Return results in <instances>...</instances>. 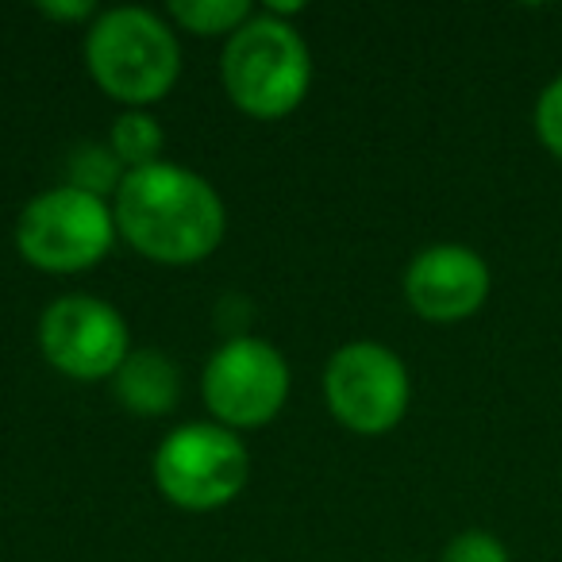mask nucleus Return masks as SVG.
<instances>
[{
	"instance_id": "f257e3e1",
	"label": "nucleus",
	"mask_w": 562,
	"mask_h": 562,
	"mask_svg": "<svg viewBox=\"0 0 562 562\" xmlns=\"http://www.w3.org/2000/svg\"><path fill=\"white\" fill-rule=\"evenodd\" d=\"M116 224L139 255L158 262H196L224 239V204L204 178L155 162L120 181Z\"/></svg>"
},
{
	"instance_id": "f03ea898",
	"label": "nucleus",
	"mask_w": 562,
	"mask_h": 562,
	"mask_svg": "<svg viewBox=\"0 0 562 562\" xmlns=\"http://www.w3.org/2000/svg\"><path fill=\"white\" fill-rule=\"evenodd\" d=\"M86 58L104 93L127 104H150L166 97L181 70L178 40L147 9L104 12L89 32Z\"/></svg>"
},
{
	"instance_id": "7ed1b4c3",
	"label": "nucleus",
	"mask_w": 562,
	"mask_h": 562,
	"mask_svg": "<svg viewBox=\"0 0 562 562\" xmlns=\"http://www.w3.org/2000/svg\"><path fill=\"white\" fill-rule=\"evenodd\" d=\"M313 78L308 47L278 16L247 20L224 50V86L232 101L250 116H285L301 104Z\"/></svg>"
},
{
	"instance_id": "20e7f679",
	"label": "nucleus",
	"mask_w": 562,
	"mask_h": 562,
	"mask_svg": "<svg viewBox=\"0 0 562 562\" xmlns=\"http://www.w3.org/2000/svg\"><path fill=\"white\" fill-rule=\"evenodd\" d=\"M116 216L86 189H50L24 209L16 227L20 255L43 270L74 273L101 262L112 247Z\"/></svg>"
},
{
	"instance_id": "39448f33",
	"label": "nucleus",
	"mask_w": 562,
	"mask_h": 562,
	"mask_svg": "<svg viewBox=\"0 0 562 562\" xmlns=\"http://www.w3.org/2000/svg\"><path fill=\"white\" fill-rule=\"evenodd\" d=\"M162 493L181 508H220L247 482V447L235 431L216 424H189L166 436L155 459Z\"/></svg>"
},
{
	"instance_id": "423d86ee",
	"label": "nucleus",
	"mask_w": 562,
	"mask_h": 562,
	"mask_svg": "<svg viewBox=\"0 0 562 562\" xmlns=\"http://www.w3.org/2000/svg\"><path fill=\"white\" fill-rule=\"evenodd\" d=\"M324 393L339 420L362 436L390 431L408 408L405 362L378 344H347L324 374Z\"/></svg>"
},
{
	"instance_id": "0eeeda50",
	"label": "nucleus",
	"mask_w": 562,
	"mask_h": 562,
	"mask_svg": "<svg viewBox=\"0 0 562 562\" xmlns=\"http://www.w3.org/2000/svg\"><path fill=\"white\" fill-rule=\"evenodd\" d=\"M290 393L285 359L262 339H232L204 367V405L235 428L266 424Z\"/></svg>"
},
{
	"instance_id": "6e6552de",
	"label": "nucleus",
	"mask_w": 562,
	"mask_h": 562,
	"mask_svg": "<svg viewBox=\"0 0 562 562\" xmlns=\"http://www.w3.org/2000/svg\"><path fill=\"white\" fill-rule=\"evenodd\" d=\"M43 355L70 378H109L127 359V324L97 297H63L43 313Z\"/></svg>"
},
{
	"instance_id": "1a4fd4ad",
	"label": "nucleus",
	"mask_w": 562,
	"mask_h": 562,
	"mask_svg": "<svg viewBox=\"0 0 562 562\" xmlns=\"http://www.w3.org/2000/svg\"><path fill=\"white\" fill-rule=\"evenodd\" d=\"M408 301L428 321H462L490 293V270L470 247L439 243L416 255L405 273Z\"/></svg>"
},
{
	"instance_id": "9d476101",
	"label": "nucleus",
	"mask_w": 562,
	"mask_h": 562,
	"mask_svg": "<svg viewBox=\"0 0 562 562\" xmlns=\"http://www.w3.org/2000/svg\"><path fill=\"white\" fill-rule=\"evenodd\" d=\"M116 397L139 416H162L178 401V370L162 351H135L116 370Z\"/></svg>"
},
{
	"instance_id": "9b49d317",
	"label": "nucleus",
	"mask_w": 562,
	"mask_h": 562,
	"mask_svg": "<svg viewBox=\"0 0 562 562\" xmlns=\"http://www.w3.org/2000/svg\"><path fill=\"white\" fill-rule=\"evenodd\" d=\"M158 150H162V127L150 116L132 112V116L116 120V127H112V155H116L120 162L143 170V166H155Z\"/></svg>"
},
{
	"instance_id": "f8f14e48",
	"label": "nucleus",
	"mask_w": 562,
	"mask_h": 562,
	"mask_svg": "<svg viewBox=\"0 0 562 562\" xmlns=\"http://www.w3.org/2000/svg\"><path fill=\"white\" fill-rule=\"evenodd\" d=\"M170 12L196 35H216L232 32L235 24H243L250 12L247 0H173Z\"/></svg>"
},
{
	"instance_id": "ddd939ff",
	"label": "nucleus",
	"mask_w": 562,
	"mask_h": 562,
	"mask_svg": "<svg viewBox=\"0 0 562 562\" xmlns=\"http://www.w3.org/2000/svg\"><path fill=\"white\" fill-rule=\"evenodd\" d=\"M116 166L120 158L104 147H81L70 162V178H74V189H86V193L101 196L116 186Z\"/></svg>"
},
{
	"instance_id": "4468645a",
	"label": "nucleus",
	"mask_w": 562,
	"mask_h": 562,
	"mask_svg": "<svg viewBox=\"0 0 562 562\" xmlns=\"http://www.w3.org/2000/svg\"><path fill=\"white\" fill-rule=\"evenodd\" d=\"M443 562H508L505 547L485 531H462L451 547H447Z\"/></svg>"
},
{
	"instance_id": "2eb2a0df",
	"label": "nucleus",
	"mask_w": 562,
	"mask_h": 562,
	"mask_svg": "<svg viewBox=\"0 0 562 562\" xmlns=\"http://www.w3.org/2000/svg\"><path fill=\"white\" fill-rule=\"evenodd\" d=\"M536 127L543 135V143L562 158V78L551 81L539 97V109H536Z\"/></svg>"
},
{
	"instance_id": "dca6fc26",
	"label": "nucleus",
	"mask_w": 562,
	"mask_h": 562,
	"mask_svg": "<svg viewBox=\"0 0 562 562\" xmlns=\"http://www.w3.org/2000/svg\"><path fill=\"white\" fill-rule=\"evenodd\" d=\"M43 12H47V16H55V20H78V16H89V12H93V0H78V4H63V0H58V4H43Z\"/></svg>"
}]
</instances>
